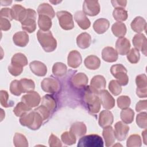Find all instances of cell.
I'll return each instance as SVG.
<instances>
[{"mask_svg": "<svg viewBox=\"0 0 147 147\" xmlns=\"http://www.w3.org/2000/svg\"><path fill=\"white\" fill-rule=\"evenodd\" d=\"M115 48L117 53L119 55H127L130 48V41L125 37H119L116 41Z\"/></svg>", "mask_w": 147, "mask_h": 147, "instance_id": "16", "label": "cell"}, {"mask_svg": "<svg viewBox=\"0 0 147 147\" xmlns=\"http://www.w3.org/2000/svg\"><path fill=\"white\" fill-rule=\"evenodd\" d=\"M11 10L13 18L21 22L26 16V9L20 5L16 4L12 6Z\"/></svg>", "mask_w": 147, "mask_h": 147, "instance_id": "27", "label": "cell"}, {"mask_svg": "<svg viewBox=\"0 0 147 147\" xmlns=\"http://www.w3.org/2000/svg\"><path fill=\"white\" fill-rule=\"evenodd\" d=\"M110 72L121 86H126L129 82L126 68L121 64H117L111 66Z\"/></svg>", "mask_w": 147, "mask_h": 147, "instance_id": "4", "label": "cell"}, {"mask_svg": "<svg viewBox=\"0 0 147 147\" xmlns=\"http://www.w3.org/2000/svg\"><path fill=\"white\" fill-rule=\"evenodd\" d=\"M9 95L6 91L1 90L0 92V102L1 105L4 107H9L12 106V105L10 104L8 102Z\"/></svg>", "mask_w": 147, "mask_h": 147, "instance_id": "50", "label": "cell"}, {"mask_svg": "<svg viewBox=\"0 0 147 147\" xmlns=\"http://www.w3.org/2000/svg\"><path fill=\"white\" fill-rule=\"evenodd\" d=\"M38 25L40 30L42 31H49L52 26L51 19L44 15H39L38 18Z\"/></svg>", "mask_w": 147, "mask_h": 147, "instance_id": "36", "label": "cell"}, {"mask_svg": "<svg viewBox=\"0 0 147 147\" xmlns=\"http://www.w3.org/2000/svg\"><path fill=\"white\" fill-rule=\"evenodd\" d=\"M41 88L46 92L55 94L59 91L60 88V82L55 78H47L42 80L41 83Z\"/></svg>", "mask_w": 147, "mask_h": 147, "instance_id": "8", "label": "cell"}, {"mask_svg": "<svg viewBox=\"0 0 147 147\" xmlns=\"http://www.w3.org/2000/svg\"><path fill=\"white\" fill-rule=\"evenodd\" d=\"M114 128V134L117 140L120 141L125 140L129 131V127L125 123L118 121L115 124Z\"/></svg>", "mask_w": 147, "mask_h": 147, "instance_id": "14", "label": "cell"}, {"mask_svg": "<svg viewBox=\"0 0 147 147\" xmlns=\"http://www.w3.org/2000/svg\"><path fill=\"white\" fill-rule=\"evenodd\" d=\"M13 144L16 147H27L28 142L25 136L20 133H16L13 138Z\"/></svg>", "mask_w": 147, "mask_h": 147, "instance_id": "39", "label": "cell"}, {"mask_svg": "<svg viewBox=\"0 0 147 147\" xmlns=\"http://www.w3.org/2000/svg\"><path fill=\"white\" fill-rule=\"evenodd\" d=\"M114 121L112 113L109 110L102 111L99 115V125L102 127L111 126Z\"/></svg>", "mask_w": 147, "mask_h": 147, "instance_id": "18", "label": "cell"}, {"mask_svg": "<svg viewBox=\"0 0 147 147\" xmlns=\"http://www.w3.org/2000/svg\"><path fill=\"white\" fill-rule=\"evenodd\" d=\"M142 145L141 139L138 134H132L129 137L126 142L127 147H140Z\"/></svg>", "mask_w": 147, "mask_h": 147, "instance_id": "43", "label": "cell"}, {"mask_svg": "<svg viewBox=\"0 0 147 147\" xmlns=\"http://www.w3.org/2000/svg\"><path fill=\"white\" fill-rule=\"evenodd\" d=\"M11 64L23 68L28 64V60L26 57L23 53H17L13 56L11 59Z\"/></svg>", "mask_w": 147, "mask_h": 147, "instance_id": "33", "label": "cell"}, {"mask_svg": "<svg viewBox=\"0 0 147 147\" xmlns=\"http://www.w3.org/2000/svg\"><path fill=\"white\" fill-rule=\"evenodd\" d=\"M106 85L105 78L102 75H96L92 78L90 87L92 92L98 94L105 88Z\"/></svg>", "mask_w": 147, "mask_h": 147, "instance_id": "11", "label": "cell"}, {"mask_svg": "<svg viewBox=\"0 0 147 147\" xmlns=\"http://www.w3.org/2000/svg\"><path fill=\"white\" fill-rule=\"evenodd\" d=\"M67 68L65 64L61 62L55 63L52 67V73L55 76H61L67 72Z\"/></svg>", "mask_w": 147, "mask_h": 147, "instance_id": "38", "label": "cell"}, {"mask_svg": "<svg viewBox=\"0 0 147 147\" xmlns=\"http://www.w3.org/2000/svg\"><path fill=\"white\" fill-rule=\"evenodd\" d=\"M131 103L130 99L129 96L126 95H122L117 99V105L121 109H125L128 108Z\"/></svg>", "mask_w": 147, "mask_h": 147, "instance_id": "46", "label": "cell"}, {"mask_svg": "<svg viewBox=\"0 0 147 147\" xmlns=\"http://www.w3.org/2000/svg\"><path fill=\"white\" fill-rule=\"evenodd\" d=\"M0 16L1 17L6 18L9 21H11L13 19L11 9L2 8L0 11Z\"/></svg>", "mask_w": 147, "mask_h": 147, "instance_id": "52", "label": "cell"}, {"mask_svg": "<svg viewBox=\"0 0 147 147\" xmlns=\"http://www.w3.org/2000/svg\"><path fill=\"white\" fill-rule=\"evenodd\" d=\"M102 57L104 61L113 63L118 59V53L113 47H106L102 50Z\"/></svg>", "mask_w": 147, "mask_h": 147, "instance_id": "22", "label": "cell"}, {"mask_svg": "<svg viewBox=\"0 0 147 147\" xmlns=\"http://www.w3.org/2000/svg\"><path fill=\"white\" fill-rule=\"evenodd\" d=\"M49 145L51 147H60L62 146L61 142L60 139L54 134H52L49 138L48 141Z\"/></svg>", "mask_w": 147, "mask_h": 147, "instance_id": "51", "label": "cell"}, {"mask_svg": "<svg viewBox=\"0 0 147 147\" xmlns=\"http://www.w3.org/2000/svg\"><path fill=\"white\" fill-rule=\"evenodd\" d=\"M50 2H51V3H55V4H56L57 3L60 2V1H57V2H53V1H50Z\"/></svg>", "mask_w": 147, "mask_h": 147, "instance_id": "59", "label": "cell"}, {"mask_svg": "<svg viewBox=\"0 0 147 147\" xmlns=\"http://www.w3.org/2000/svg\"><path fill=\"white\" fill-rule=\"evenodd\" d=\"M131 28L135 32L140 33L146 28V21L142 17H136L131 23Z\"/></svg>", "mask_w": 147, "mask_h": 147, "instance_id": "26", "label": "cell"}, {"mask_svg": "<svg viewBox=\"0 0 147 147\" xmlns=\"http://www.w3.org/2000/svg\"><path fill=\"white\" fill-rule=\"evenodd\" d=\"M84 64L86 68L92 70H95L99 68L100 65V60L98 57L95 55H90L87 56L84 61Z\"/></svg>", "mask_w": 147, "mask_h": 147, "instance_id": "30", "label": "cell"}, {"mask_svg": "<svg viewBox=\"0 0 147 147\" xmlns=\"http://www.w3.org/2000/svg\"><path fill=\"white\" fill-rule=\"evenodd\" d=\"M8 71L11 75L14 76H17L20 75L22 73L23 71V68H21L10 64L8 67Z\"/></svg>", "mask_w": 147, "mask_h": 147, "instance_id": "53", "label": "cell"}, {"mask_svg": "<svg viewBox=\"0 0 147 147\" xmlns=\"http://www.w3.org/2000/svg\"><path fill=\"white\" fill-rule=\"evenodd\" d=\"M140 58V52L136 48H132L127 54V59L128 61L132 64L137 63L139 61Z\"/></svg>", "mask_w": 147, "mask_h": 147, "instance_id": "44", "label": "cell"}, {"mask_svg": "<svg viewBox=\"0 0 147 147\" xmlns=\"http://www.w3.org/2000/svg\"><path fill=\"white\" fill-rule=\"evenodd\" d=\"M83 101L90 113H98L100 109V102L98 94L90 89V86L86 87L83 95Z\"/></svg>", "mask_w": 147, "mask_h": 147, "instance_id": "2", "label": "cell"}, {"mask_svg": "<svg viewBox=\"0 0 147 147\" xmlns=\"http://www.w3.org/2000/svg\"><path fill=\"white\" fill-rule=\"evenodd\" d=\"M0 28L1 30L7 31L11 28V24L10 21L6 18H0Z\"/></svg>", "mask_w": 147, "mask_h": 147, "instance_id": "54", "label": "cell"}, {"mask_svg": "<svg viewBox=\"0 0 147 147\" xmlns=\"http://www.w3.org/2000/svg\"><path fill=\"white\" fill-rule=\"evenodd\" d=\"M31 71L36 75L44 76L47 72V66L39 61H33L29 64Z\"/></svg>", "mask_w": 147, "mask_h": 147, "instance_id": "20", "label": "cell"}, {"mask_svg": "<svg viewBox=\"0 0 147 147\" xmlns=\"http://www.w3.org/2000/svg\"><path fill=\"white\" fill-rule=\"evenodd\" d=\"M43 121L41 116L34 110L26 113L20 118V122L21 125L26 126L33 130L38 129Z\"/></svg>", "mask_w": 147, "mask_h": 147, "instance_id": "1", "label": "cell"}, {"mask_svg": "<svg viewBox=\"0 0 147 147\" xmlns=\"http://www.w3.org/2000/svg\"><path fill=\"white\" fill-rule=\"evenodd\" d=\"M31 109L32 108L29 107L25 103H24L23 102H21L17 104L16 106L13 110V112L16 116L21 117L24 114L30 111Z\"/></svg>", "mask_w": 147, "mask_h": 147, "instance_id": "40", "label": "cell"}, {"mask_svg": "<svg viewBox=\"0 0 147 147\" xmlns=\"http://www.w3.org/2000/svg\"><path fill=\"white\" fill-rule=\"evenodd\" d=\"M82 61V59L80 53L76 51H71L67 57V63L68 65L73 68H76L81 64Z\"/></svg>", "mask_w": 147, "mask_h": 147, "instance_id": "19", "label": "cell"}, {"mask_svg": "<svg viewBox=\"0 0 147 147\" xmlns=\"http://www.w3.org/2000/svg\"><path fill=\"white\" fill-rule=\"evenodd\" d=\"M59 25L64 30H71L74 27L72 15L67 11H60L56 13Z\"/></svg>", "mask_w": 147, "mask_h": 147, "instance_id": "7", "label": "cell"}, {"mask_svg": "<svg viewBox=\"0 0 147 147\" xmlns=\"http://www.w3.org/2000/svg\"><path fill=\"white\" fill-rule=\"evenodd\" d=\"M21 101L29 107L32 108L36 107L39 105L41 101V97L37 92L33 91L24 95L21 98Z\"/></svg>", "mask_w": 147, "mask_h": 147, "instance_id": "12", "label": "cell"}, {"mask_svg": "<svg viewBox=\"0 0 147 147\" xmlns=\"http://www.w3.org/2000/svg\"><path fill=\"white\" fill-rule=\"evenodd\" d=\"M147 108V100H140L137 103L136 106V110L137 112H140L143 110H146Z\"/></svg>", "mask_w": 147, "mask_h": 147, "instance_id": "55", "label": "cell"}, {"mask_svg": "<svg viewBox=\"0 0 147 147\" xmlns=\"http://www.w3.org/2000/svg\"><path fill=\"white\" fill-rule=\"evenodd\" d=\"M102 135L105 139L106 146H111L115 142V137L114 134V131L111 126H109L103 128Z\"/></svg>", "mask_w": 147, "mask_h": 147, "instance_id": "23", "label": "cell"}, {"mask_svg": "<svg viewBox=\"0 0 147 147\" xmlns=\"http://www.w3.org/2000/svg\"><path fill=\"white\" fill-rule=\"evenodd\" d=\"M113 6L115 8H124L126 6V1H121V0H115L111 1Z\"/></svg>", "mask_w": 147, "mask_h": 147, "instance_id": "56", "label": "cell"}, {"mask_svg": "<svg viewBox=\"0 0 147 147\" xmlns=\"http://www.w3.org/2000/svg\"><path fill=\"white\" fill-rule=\"evenodd\" d=\"M10 91L12 94L16 96H19L22 93L21 90L19 80H14L11 82L10 85Z\"/></svg>", "mask_w": 147, "mask_h": 147, "instance_id": "48", "label": "cell"}, {"mask_svg": "<svg viewBox=\"0 0 147 147\" xmlns=\"http://www.w3.org/2000/svg\"><path fill=\"white\" fill-rule=\"evenodd\" d=\"M34 110L37 112L41 116L43 121L48 119L49 118L50 115L52 114L49 110H48L45 106L41 105L36 109H35Z\"/></svg>", "mask_w": 147, "mask_h": 147, "instance_id": "49", "label": "cell"}, {"mask_svg": "<svg viewBox=\"0 0 147 147\" xmlns=\"http://www.w3.org/2000/svg\"><path fill=\"white\" fill-rule=\"evenodd\" d=\"M37 37L39 43L45 52H51L56 49L57 41L51 31L45 32L40 29L37 32Z\"/></svg>", "mask_w": 147, "mask_h": 147, "instance_id": "3", "label": "cell"}, {"mask_svg": "<svg viewBox=\"0 0 147 147\" xmlns=\"http://www.w3.org/2000/svg\"><path fill=\"white\" fill-rule=\"evenodd\" d=\"M109 88L110 92L115 96L118 95L122 91L121 86L116 80H112L110 82Z\"/></svg>", "mask_w": 147, "mask_h": 147, "instance_id": "45", "label": "cell"}, {"mask_svg": "<svg viewBox=\"0 0 147 147\" xmlns=\"http://www.w3.org/2000/svg\"><path fill=\"white\" fill-rule=\"evenodd\" d=\"M136 122L137 125L142 129H146L147 127V114L146 112H142L138 114L136 117Z\"/></svg>", "mask_w": 147, "mask_h": 147, "instance_id": "47", "label": "cell"}, {"mask_svg": "<svg viewBox=\"0 0 147 147\" xmlns=\"http://www.w3.org/2000/svg\"><path fill=\"white\" fill-rule=\"evenodd\" d=\"M83 10L86 15L95 16L100 11V5L97 1H84L83 5Z\"/></svg>", "mask_w": 147, "mask_h": 147, "instance_id": "10", "label": "cell"}, {"mask_svg": "<svg viewBox=\"0 0 147 147\" xmlns=\"http://www.w3.org/2000/svg\"><path fill=\"white\" fill-rule=\"evenodd\" d=\"M61 138L62 142L67 145H73L76 141V136L70 131L64 132L61 136Z\"/></svg>", "mask_w": 147, "mask_h": 147, "instance_id": "42", "label": "cell"}, {"mask_svg": "<svg viewBox=\"0 0 147 147\" xmlns=\"http://www.w3.org/2000/svg\"><path fill=\"white\" fill-rule=\"evenodd\" d=\"M88 77L85 74L79 72L72 76L71 82L74 87L80 89L86 86L88 83Z\"/></svg>", "mask_w": 147, "mask_h": 147, "instance_id": "17", "label": "cell"}, {"mask_svg": "<svg viewBox=\"0 0 147 147\" xmlns=\"http://www.w3.org/2000/svg\"><path fill=\"white\" fill-rule=\"evenodd\" d=\"M79 147H103V141L97 134H90L82 137L78 144Z\"/></svg>", "mask_w": 147, "mask_h": 147, "instance_id": "5", "label": "cell"}, {"mask_svg": "<svg viewBox=\"0 0 147 147\" xmlns=\"http://www.w3.org/2000/svg\"><path fill=\"white\" fill-rule=\"evenodd\" d=\"M137 85L136 94L140 98L147 96V77L145 74H141L136 78Z\"/></svg>", "mask_w": 147, "mask_h": 147, "instance_id": "9", "label": "cell"}, {"mask_svg": "<svg viewBox=\"0 0 147 147\" xmlns=\"http://www.w3.org/2000/svg\"><path fill=\"white\" fill-rule=\"evenodd\" d=\"M91 43V37L86 32L80 34L76 38V44L81 49L87 48L90 45Z\"/></svg>", "mask_w": 147, "mask_h": 147, "instance_id": "28", "label": "cell"}, {"mask_svg": "<svg viewBox=\"0 0 147 147\" xmlns=\"http://www.w3.org/2000/svg\"><path fill=\"white\" fill-rule=\"evenodd\" d=\"M113 16L114 19L118 22L126 21L127 18V11L123 8H115L113 12Z\"/></svg>", "mask_w": 147, "mask_h": 147, "instance_id": "41", "label": "cell"}, {"mask_svg": "<svg viewBox=\"0 0 147 147\" xmlns=\"http://www.w3.org/2000/svg\"><path fill=\"white\" fill-rule=\"evenodd\" d=\"M11 2H12L11 1H1V5H2V6H3V5L7 6V5H10V4Z\"/></svg>", "mask_w": 147, "mask_h": 147, "instance_id": "58", "label": "cell"}, {"mask_svg": "<svg viewBox=\"0 0 147 147\" xmlns=\"http://www.w3.org/2000/svg\"><path fill=\"white\" fill-rule=\"evenodd\" d=\"M111 30L113 34L118 37H122L126 33V26L124 23L117 22L111 26Z\"/></svg>", "mask_w": 147, "mask_h": 147, "instance_id": "34", "label": "cell"}, {"mask_svg": "<svg viewBox=\"0 0 147 147\" xmlns=\"http://www.w3.org/2000/svg\"><path fill=\"white\" fill-rule=\"evenodd\" d=\"M142 137L144 138V142L145 145H146V130L145 129L144 131L142 133Z\"/></svg>", "mask_w": 147, "mask_h": 147, "instance_id": "57", "label": "cell"}, {"mask_svg": "<svg viewBox=\"0 0 147 147\" xmlns=\"http://www.w3.org/2000/svg\"><path fill=\"white\" fill-rule=\"evenodd\" d=\"M133 44L136 49L141 51L145 56H146V38L144 34L138 33L134 35Z\"/></svg>", "mask_w": 147, "mask_h": 147, "instance_id": "15", "label": "cell"}, {"mask_svg": "<svg viewBox=\"0 0 147 147\" xmlns=\"http://www.w3.org/2000/svg\"><path fill=\"white\" fill-rule=\"evenodd\" d=\"M37 13L39 15H44L49 17L51 19L55 16V13L53 7L48 3H43L40 4L37 8Z\"/></svg>", "mask_w": 147, "mask_h": 147, "instance_id": "32", "label": "cell"}, {"mask_svg": "<svg viewBox=\"0 0 147 147\" xmlns=\"http://www.w3.org/2000/svg\"><path fill=\"white\" fill-rule=\"evenodd\" d=\"M110 26L109 20L106 18H99L96 20L93 24L94 30L98 34H103L107 31Z\"/></svg>", "mask_w": 147, "mask_h": 147, "instance_id": "25", "label": "cell"}, {"mask_svg": "<svg viewBox=\"0 0 147 147\" xmlns=\"http://www.w3.org/2000/svg\"><path fill=\"white\" fill-rule=\"evenodd\" d=\"M120 117L123 123L126 124H129L133 121L134 112L130 108L122 109L120 114Z\"/></svg>", "mask_w": 147, "mask_h": 147, "instance_id": "37", "label": "cell"}, {"mask_svg": "<svg viewBox=\"0 0 147 147\" xmlns=\"http://www.w3.org/2000/svg\"><path fill=\"white\" fill-rule=\"evenodd\" d=\"M70 131L76 137H82L86 133L87 127L86 125L82 122L73 123L70 127Z\"/></svg>", "mask_w": 147, "mask_h": 147, "instance_id": "31", "label": "cell"}, {"mask_svg": "<svg viewBox=\"0 0 147 147\" xmlns=\"http://www.w3.org/2000/svg\"><path fill=\"white\" fill-rule=\"evenodd\" d=\"M19 82L21 90L23 93L33 91L35 88L34 83L31 79L23 78L20 79Z\"/></svg>", "mask_w": 147, "mask_h": 147, "instance_id": "35", "label": "cell"}, {"mask_svg": "<svg viewBox=\"0 0 147 147\" xmlns=\"http://www.w3.org/2000/svg\"><path fill=\"white\" fill-rule=\"evenodd\" d=\"M100 103L103 108L110 110L114 107L115 106V100L114 98L107 90H103L98 94Z\"/></svg>", "mask_w": 147, "mask_h": 147, "instance_id": "13", "label": "cell"}, {"mask_svg": "<svg viewBox=\"0 0 147 147\" xmlns=\"http://www.w3.org/2000/svg\"><path fill=\"white\" fill-rule=\"evenodd\" d=\"M74 18L81 29L86 30L90 26L91 22L83 11H76L75 13Z\"/></svg>", "mask_w": 147, "mask_h": 147, "instance_id": "21", "label": "cell"}, {"mask_svg": "<svg viewBox=\"0 0 147 147\" xmlns=\"http://www.w3.org/2000/svg\"><path fill=\"white\" fill-rule=\"evenodd\" d=\"M36 12L32 9H26V14L25 18L21 22L22 29L28 32L32 33L36 29Z\"/></svg>", "mask_w": 147, "mask_h": 147, "instance_id": "6", "label": "cell"}, {"mask_svg": "<svg viewBox=\"0 0 147 147\" xmlns=\"http://www.w3.org/2000/svg\"><path fill=\"white\" fill-rule=\"evenodd\" d=\"M41 105L49 110L51 114L53 113L56 109V102L55 99L51 95H44L41 99Z\"/></svg>", "mask_w": 147, "mask_h": 147, "instance_id": "29", "label": "cell"}, {"mask_svg": "<svg viewBox=\"0 0 147 147\" xmlns=\"http://www.w3.org/2000/svg\"><path fill=\"white\" fill-rule=\"evenodd\" d=\"M13 40L15 45L18 47H24L28 44L29 36L25 32H18L13 35Z\"/></svg>", "mask_w": 147, "mask_h": 147, "instance_id": "24", "label": "cell"}]
</instances>
